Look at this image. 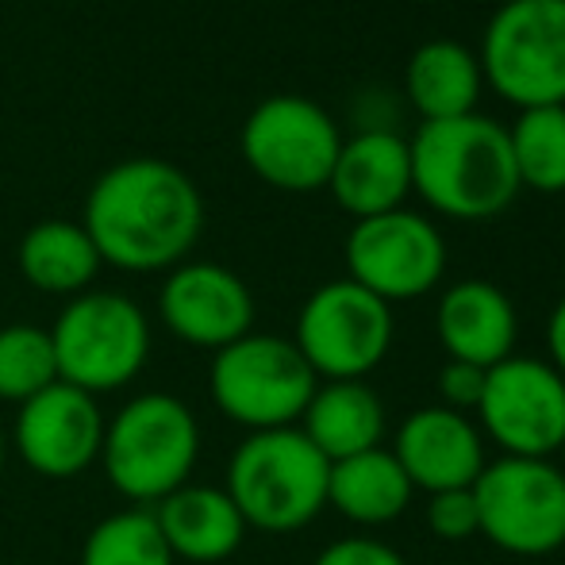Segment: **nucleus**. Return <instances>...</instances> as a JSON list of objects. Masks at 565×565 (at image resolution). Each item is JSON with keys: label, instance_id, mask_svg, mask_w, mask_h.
I'll return each instance as SVG.
<instances>
[{"label": "nucleus", "instance_id": "18", "mask_svg": "<svg viewBox=\"0 0 565 565\" xmlns=\"http://www.w3.org/2000/svg\"><path fill=\"white\" fill-rule=\"evenodd\" d=\"M150 512H154V523L162 531L166 546H170L173 562H227L243 546L246 531H250L243 515H238L235 500L220 484L189 481L166 500H158Z\"/></svg>", "mask_w": 565, "mask_h": 565}, {"label": "nucleus", "instance_id": "22", "mask_svg": "<svg viewBox=\"0 0 565 565\" xmlns=\"http://www.w3.org/2000/svg\"><path fill=\"white\" fill-rule=\"evenodd\" d=\"M20 274L31 289L46 292V297H82L93 289L100 274V254L93 246L89 231L70 220H43L20 238Z\"/></svg>", "mask_w": 565, "mask_h": 565}, {"label": "nucleus", "instance_id": "15", "mask_svg": "<svg viewBox=\"0 0 565 565\" xmlns=\"http://www.w3.org/2000/svg\"><path fill=\"white\" fill-rule=\"evenodd\" d=\"M388 450L408 473L412 489L427 492V497L447 489H473L481 469L489 466V450H484L477 419L443 408V404L404 416Z\"/></svg>", "mask_w": 565, "mask_h": 565}, {"label": "nucleus", "instance_id": "17", "mask_svg": "<svg viewBox=\"0 0 565 565\" xmlns=\"http://www.w3.org/2000/svg\"><path fill=\"white\" fill-rule=\"evenodd\" d=\"M435 335L454 362H469L492 370L515 354L520 342V316L500 285L466 277L454 281L435 308Z\"/></svg>", "mask_w": 565, "mask_h": 565}, {"label": "nucleus", "instance_id": "12", "mask_svg": "<svg viewBox=\"0 0 565 565\" xmlns=\"http://www.w3.org/2000/svg\"><path fill=\"white\" fill-rule=\"evenodd\" d=\"M447 238L443 231L412 209H393L370 220H354L342 262L347 277L385 305L427 297L447 274Z\"/></svg>", "mask_w": 565, "mask_h": 565}, {"label": "nucleus", "instance_id": "10", "mask_svg": "<svg viewBox=\"0 0 565 565\" xmlns=\"http://www.w3.org/2000/svg\"><path fill=\"white\" fill-rule=\"evenodd\" d=\"M342 147L339 124L316 100L281 93L266 97L243 124L238 150L254 178L281 193H316L328 189Z\"/></svg>", "mask_w": 565, "mask_h": 565}, {"label": "nucleus", "instance_id": "24", "mask_svg": "<svg viewBox=\"0 0 565 565\" xmlns=\"http://www.w3.org/2000/svg\"><path fill=\"white\" fill-rule=\"evenodd\" d=\"M82 565H178L150 508H124L85 535Z\"/></svg>", "mask_w": 565, "mask_h": 565}, {"label": "nucleus", "instance_id": "19", "mask_svg": "<svg viewBox=\"0 0 565 565\" xmlns=\"http://www.w3.org/2000/svg\"><path fill=\"white\" fill-rule=\"evenodd\" d=\"M297 427L323 458L342 461L385 447L388 412L381 393L365 381H320Z\"/></svg>", "mask_w": 565, "mask_h": 565}, {"label": "nucleus", "instance_id": "5", "mask_svg": "<svg viewBox=\"0 0 565 565\" xmlns=\"http://www.w3.org/2000/svg\"><path fill=\"white\" fill-rule=\"evenodd\" d=\"M316 385L320 377L285 335L250 331L212 354L209 396L220 416L246 427V435L297 427Z\"/></svg>", "mask_w": 565, "mask_h": 565}, {"label": "nucleus", "instance_id": "1", "mask_svg": "<svg viewBox=\"0 0 565 565\" xmlns=\"http://www.w3.org/2000/svg\"><path fill=\"white\" fill-rule=\"evenodd\" d=\"M82 227L100 262L127 274H158L189 262L204 231V196L181 166L127 158L93 181Z\"/></svg>", "mask_w": 565, "mask_h": 565}, {"label": "nucleus", "instance_id": "26", "mask_svg": "<svg viewBox=\"0 0 565 565\" xmlns=\"http://www.w3.org/2000/svg\"><path fill=\"white\" fill-rule=\"evenodd\" d=\"M427 527L443 543H469L481 535L473 489H447L427 497Z\"/></svg>", "mask_w": 565, "mask_h": 565}, {"label": "nucleus", "instance_id": "21", "mask_svg": "<svg viewBox=\"0 0 565 565\" xmlns=\"http://www.w3.org/2000/svg\"><path fill=\"white\" fill-rule=\"evenodd\" d=\"M412 497L416 489L388 447L331 461L328 508H335L354 527H388L408 512Z\"/></svg>", "mask_w": 565, "mask_h": 565}, {"label": "nucleus", "instance_id": "14", "mask_svg": "<svg viewBox=\"0 0 565 565\" xmlns=\"http://www.w3.org/2000/svg\"><path fill=\"white\" fill-rule=\"evenodd\" d=\"M158 320L178 342L216 354L254 331L250 285L220 262H181L158 289Z\"/></svg>", "mask_w": 565, "mask_h": 565}, {"label": "nucleus", "instance_id": "16", "mask_svg": "<svg viewBox=\"0 0 565 565\" xmlns=\"http://www.w3.org/2000/svg\"><path fill=\"white\" fill-rule=\"evenodd\" d=\"M328 189L339 209L354 220L404 209V196L412 193L408 139L388 127H365L342 139Z\"/></svg>", "mask_w": 565, "mask_h": 565}, {"label": "nucleus", "instance_id": "27", "mask_svg": "<svg viewBox=\"0 0 565 565\" xmlns=\"http://www.w3.org/2000/svg\"><path fill=\"white\" fill-rule=\"evenodd\" d=\"M484 373H489V370H481V365L454 362V358H447V365H443L439 377H435V388H439L443 408L461 412V416L477 412L481 393H484Z\"/></svg>", "mask_w": 565, "mask_h": 565}, {"label": "nucleus", "instance_id": "4", "mask_svg": "<svg viewBox=\"0 0 565 565\" xmlns=\"http://www.w3.org/2000/svg\"><path fill=\"white\" fill-rule=\"evenodd\" d=\"M331 461L308 443L300 427L254 431L227 461V497L250 531L292 535L328 508Z\"/></svg>", "mask_w": 565, "mask_h": 565}, {"label": "nucleus", "instance_id": "25", "mask_svg": "<svg viewBox=\"0 0 565 565\" xmlns=\"http://www.w3.org/2000/svg\"><path fill=\"white\" fill-rule=\"evenodd\" d=\"M54 381H58V358H54L51 331L35 323L0 328V401L20 408Z\"/></svg>", "mask_w": 565, "mask_h": 565}, {"label": "nucleus", "instance_id": "29", "mask_svg": "<svg viewBox=\"0 0 565 565\" xmlns=\"http://www.w3.org/2000/svg\"><path fill=\"white\" fill-rule=\"evenodd\" d=\"M546 347H551V358H546V362L565 377V297L554 305L551 320H546Z\"/></svg>", "mask_w": 565, "mask_h": 565}, {"label": "nucleus", "instance_id": "31", "mask_svg": "<svg viewBox=\"0 0 565 565\" xmlns=\"http://www.w3.org/2000/svg\"><path fill=\"white\" fill-rule=\"evenodd\" d=\"M562 458H565V447H562ZM562 469H565V466H562Z\"/></svg>", "mask_w": 565, "mask_h": 565}, {"label": "nucleus", "instance_id": "6", "mask_svg": "<svg viewBox=\"0 0 565 565\" xmlns=\"http://www.w3.org/2000/svg\"><path fill=\"white\" fill-rule=\"evenodd\" d=\"M51 331L58 381L89 396L127 388L150 358V320L131 297L89 289L66 300Z\"/></svg>", "mask_w": 565, "mask_h": 565}, {"label": "nucleus", "instance_id": "11", "mask_svg": "<svg viewBox=\"0 0 565 565\" xmlns=\"http://www.w3.org/2000/svg\"><path fill=\"white\" fill-rule=\"evenodd\" d=\"M473 416L508 458H554L565 447V377L543 358L512 354L484 373Z\"/></svg>", "mask_w": 565, "mask_h": 565}, {"label": "nucleus", "instance_id": "13", "mask_svg": "<svg viewBox=\"0 0 565 565\" xmlns=\"http://www.w3.org/2000/svg\"><path fill=\"white\" fill-rule=\"evenodd\" d=\"M105 412L97 396L54 381L15 408L12 447L23 466L46 481H74L100 461L105 447Z\"/></svg>", "mask_w": 565, "mask_h": 565}, {"label": "nucleus", "instance_id": "20", "mask_svg": "<svg viewBox=\"0 0 565 565\" xmlns=\"http://www.w3.org/2000/svg\"><path fill=\"white\" fill-rule=\"evenodd\" d=\"M484 77L477 51H469L458 39H427L412 51L404 66V93L416 108L419 124L431 119H454L477 113Z\"/></svg>", "mask_w": 565, "mask_h": 565}, {"label": "nucleus", "instance_id": "8", "mask_svg": "<svg viewBox=\"0 0 565 565\" xmlns=\"http://www.w3.org/2000/svg\"><path fill=\"white\" fill-rule=\"evenodd\" d=\"M481 535L512 558H546L565 546V469L554 458H508L473 481Z\"/></svg>", "mask_w": 565, "mask_h": 565}, {"label": "nucleus", "instance_id": "7", "mask_svg": "<svg viewBox=\"0 0 565 565\" xmlns=\"http://www.w3.org/2000/svg\"><path fill=\"white\" fill-rule=\"evenodd\" d=\"M477 62L508 105H565V0H504L484 23Z\"/></svg>", "mask_w": 565, "mask_h": 565}, {"label": "nucleus", "instance_id": "23", "mask_svg": "<svg viewBox=\"0 0 565 565\" xmlns=\"http://www.w3.org/2000/svg\"><path fill=\"white\" fill-rule=\"evenodd\" d=\"M520 189L565 193V105L520 108L508 127Z\"/></svg>", "mask_w": 565, "mask_h": 565}, {"label": "nucleus", "instance_id": "28", "mask_svg": "<svg viewBox=\"0 0 565 565\" xmlns=\"http://www.w3.org/2000/svg\"><path fill=\"white\" fill-rule=\"evenodd\" d=\"M312 565H408V558L396 546H388L385 539L347 535L323 546Z\"/></svg>", "mask_w": 565, "mask_h": 565}, {"label": "nucleus", "instance_id": "30", "mask_svg": "<svg viewBox=\"0 0 565 565\" xmlns=\"http://www.w3.org/2000/svg\"><path fill=\"white\" fill-rule=\"evenodd\" d=\"M4 461H8V439H4V427H0V473H4Z\"/></svg>", "mask_w": 565, "mask_h": 565}, {"label": "nucleus", "instance_id": "3", "mask_svg": "<svg viewBox=\"0 0 565 565\" xmlns=\"http://www.w3.org/2000/svg\"><path fill=\"white\" fill-rule=\"evenodd\" d=\"M201 458V424L173 393H139L105 424L100 469L135 508H154L189 484Z\"/></svg>", "mask_w": 565, "mask_h": 565}, {"label": "nucleus", "instance_id": "2", "mask_svg": "<svg viewBox=\"0 0 565 565\" xmlns=\"http://www.w3.org/2000/svg\"><path fill=\"white\" fill-rule=\"evenodd\" d=\"M412 193L431 212L461 224L492 220L520 196L508 127L492 116L469 113L419 124L408 139Z\"/></svg>", "mask_w": 565, "mask_h": 565}, {"label": "nucleus", "instance_id": "9", "mask_svg": "<svg viewBox=\"0 0 565 565\" xmlns=\"http://www.w3.org/2000/svg\"><path fill=\"white\" fill-rule=\"evenodd\" d=\"M393 335V305L339 277L300 305L292 342L320 381H365L388 358Z\"/></svg>", "mask_w": 565, "mask_h": 565}]
</instances>
